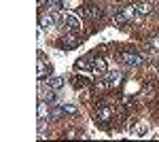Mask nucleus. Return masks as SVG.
I'll use <instances>...</instances> for the list:
<instances>
[{"label": "nucleus", "instance_id": "f257e3e1", "mask_svg": "<svg viewBox=\"0 0 159 142\" xmlns=\"http://www.w3.org/2000/svg\"><path fill=\"white\" fill-rule=\"evenodd\" d=\"M57 21H61V15L57 13V9H47V11L40 13V17H38L40 30H51V28H55Z\"/></svg>", "mask_w": 159, "mask_h": 142}, {"label": "nucleus", "instance_id": "f03ea898", "mask_svg": "<svg viewBox=\"0 0 159 142\" xmlns=\"http://www.w3.org/2000/svg\"><path fill=\"white\" fill-rule=\"evenodd\" d=\"M61 24H64V32H66V28L72 30V32H81V19H79L76 13L64 11L61 13Z\"/></svg>", "mask_w": 159, "mask_h": 142}, {"label": "nucleus", "instance_id": "7ed1b4c3", "mask_svg": "<svg viewBox=\"0 0 159 142\" xmlns=\"http://www.w3.org/2000/svg\"><path fill=\"white\" fill-rule=\"evenodd\" d=\"M112 117H115V110L110 106H98L96 108V121H100V123H108Z\"/></svg>", "mask_w": 159, "mask_h": 142}, {"label": "nucleus", "instance_id": "20e7f679", "mask_svg": "<svg viewBox=\"0 0 159 142\" xmlns=\"http://www.w3.org/2000/svg\"><path fill=\"white\" fill-rule=\"evenodd\" d=\"M148 125L144 123V121H136L134 125L129 127V134L134 136V138H144V136H148Z\"/></svg>", "mask_w": 159, "mask_h": 142}, {"label": "nucleus", "instance_id": "39448f33", "mask_svg": "<svg viewBox=\"0 0 159 142\" xmlns=\"http://www.w3.org/2000/svg\"><path fill=\"white\" fill-rule=\"evenodd\" d=\"M121 59L127 64V66H140V64H142V55H138V53H129V51H123Z\"/></svg>", "mask_w": 159, "mask_h": 142}, {"label": "nucleus", "instance_id": "423d86ee", "mask_svg": "<svg viewBox=\"0 0 159 142\" xmlns=\"http://www.w3.org/2000/svg\"><path fill=\"white\" fill-rule=\"evenodd\" d=\"M91 70L96 72L98 76H102V74H106V72H108V66H106V62H104V57H96V59H91Z\"/></svg>", "mask_w": 159, "mask_h": 142}, {"label": "nucleus", "instance_id": "0eeeda50", "mask_svg": "<svg viewBox=\"0 0 159 142\" xmlns=\"http://www.w3.org/2000/svg\"><path fill=\"white\" fill-rule=\"evenodd\" d=\"M79 15H87V17H91V19H100V17H102V11L96 9V7H81V9H79Z\"/></svg>", "mask_w": 159, "mask_h": 142}, {"label": "nucleus", "instance_id": "6e6552de", "mask_svg": "<svg viewBox=\"0 0 159 142\" xmlns=\"http://www.w3.org/2000/svg\"><path fill=\"white\" fill-rule=\"evenodd\" d=\"M89 66H91V59H89V57H81V59L74 62V70H76V72L89 70Z\"/></svg>", "mask_w": 159, "mask_h": 142}, {"label": "nucleus", "instance_id": "1a4fd4ad", "mask_svg": "<svg viewBox=\"0 0 159 142\" xmlns=\"http://www.w3.org/2000/svg\"><path fill=\"white\" fill-rule=\"evenodd\" d=\"M136 7H127V9H123V15H125V19L127 21H140V15H136Z\"/></svg>", "mask_w": 159, "mask_h": 142}, {"label": "nucleus", "instance_id": "9d476101", "mask_svg": "<svg viewBox=\"0 0 159 142\" xmlns=\"http://www.w3.org/2000/svg\"><path fill=\"white\" fill-rule=\"evenodd\" d=\"M47 87L49 89H61L64 87V79L61 76H51L49 81H47Z\"/></svg>", "mask_w": 159, "mask_h": 142}, {"label": "nucleus", "instance_id": "9b49d317", "mask_svg": "<svg viewBox=\"0 0 159 142\" xmlns=\"http://www.w3.org/2000/svg\"><path fill=\"white\" fill-rule=\"evenodd\" d=\"M134 7H136V11L140 13V15H148V13L153 11V7H151V4H147V2H136Z\"/></svg>", "mask_w": 159, "mask_h": 142}, {"label": "nucleus", "instance_id": "f8f14e48", "mask_svg": "<svg viewBox=\"0 0 159 142\" xmlns=\"http://www.w3.org/2000/svg\"><path fill=\"white\" fill-rule=\"evenodd\" d=\"M106 81H108V85H110V87H117V85H119V81H121V72H119V70L110 72Z\"/></svg>", "mask_w": 159, "mask_h": 142}, {"label": "nucleus", "instance_id": "ddd939ff", "mask_svg": "<svg viewBox=\"0 0 159 142\" xmlns=\"http://www.w3.org/2000/svg\"><path fill=\"white\" fill-rule=\"evenodd\" d=\"M38 119H49V110H47L45 100H40V102H38Z\"/></svg>", "mask_w": 159, "mask_h": 142}, {"label": "nucleus", "instance_id": "4468645a", "mask_svg": "<svg viewBox=\"0 0 159 142\" xmlns=\"http://www.w3.org/2000/svg\"><path fill=\"white\" fill-rule=\"evenodd\" d=\"M61 40H64V45H68V47H76V45H79V38H74L72 34H64Z\"/></svg>", "mask_w": 159, "mask_h": 142}, {"label": "nucleus", "instance_id": "2eb2a0df", "mask_svg": "<svg viewBox=\"0 0 159 142\" xmlns=\"http://www.w3.org/2000/svg\"><path fill=\"white\" fill-rule=\"evenodd\" d=\"M61 115H64V108H61V106H55V108H51V110H49V119H60Z\"/></svg>", "mask_w": 159, "mask_h": 142}, {"label": "nucleus", "instance_id": "dca6fc26", "mask_svg": "<svg viewBox=\"0 0 159 142\" xmlns=\"http://www.w3.org/2000/svg\"><path fill=\"white\" fill-rule=\"evenodd\" d=\"M61 108H64V115H76L79 112V108L74 104H61Z\"/></svg>", "mask_w": 159, "mask_h": 142}, {"label": "nucleus", "instance_id": "f3484780", "mask_svg": "<svg viewBox=\"0 0 159 142\" xmlns=\"http://www.w3.org/2000/svg\"><path fill=\"white\" fill-rule=\"evenodd\" d=\"M64 7V0H47V9H57L60 11Z\"/></svg>", "mask_w": 159, "mask_h": 142}, {"label": "nucleus", "instance_id": "a211bd4d", "mask_svg": "<svg viewBox=\"0 0 159 142\" xmlns=\"http://www.w3.org/2000/svg\"><path fill=\"white\" fill-rule=\"evenodd\" d=\"M112 21H115V24H119V25H123L127 19H125V15H123V11H121V13H115V15H112Z\"/></svg>", "mask_w": 159, "mask_h": 142}, {"label": "nucleus", "instance_id": "6ab92c4d", "mask_svg": "<svg viewBox=\"0 0 159 142\" xmlns=\"http://www.w3.org/2000/svg\"><path fill=\"white\" fill-rule=\"evenodd\" d=\"M108 87H110V85H108V81H106V79H102V81H98V83H96V89H98V91H106Z\"/></svg>", "mask_w": 159, "mask_h": 142}, {"label": "nucleus", "instance_id": "aec40b11", "mask_svg": "<svg viewBox=\"0 0 159 142\" xmlns=\"http://www.w3.org/2000/svg\"><path fill=\"white\" fill-rule=\"evenodd\" d=\"M87 83H89L87 76H76V83H74V85H76V87H85Z\"/></svg>", "mask_w": 159, "mask_h": 142}, {"label": "nucleus", "instance_id": "412c9836", "mask_svg": "<svg viewBox=\"0 0 159 142\" xmlns=\"http://www.w3.org/2000/svg\"><path fill=\"white\" fill-rule=\"evenodd\" d=\"M79 136V131H74V130H68L66 131V138H76Z\"/></svg>", "mask_w": 159, "mask_h": 142}, {"label": "nucleus", "instance_id": "4be33fe9", "mask_svg": "<svg viewBox=\"0 0 159 142\" xmlns=\"http://www.w3.org/2000/svg\"><path fill=\"white\" fill-rule=\"evenodd\" d=\"M157 72H159V66H157Z\"/></svg>", "mask_w": 159, "mask_h": 142}]
</instances>
